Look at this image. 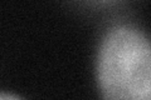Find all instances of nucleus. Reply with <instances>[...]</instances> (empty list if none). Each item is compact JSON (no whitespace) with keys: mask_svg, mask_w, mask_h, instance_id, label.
<instances>
[{"mask_svg":"<svg viewBox=\"0 0 151 100\" xmlns=\"http://www.w3.org/2000/svg\"><path fill=\"white\" fill-rule=\"evenodd\" d=\"M0 99H5V100H10V99H19L17 95H12V94H0Z\"/></svg>","mask_w":151,"mask_h":100,"instance_id":"nucleus-2","label":"nucleus"},{"mask_svg":"<svg viewBox=\"0 0 151 100\" xmlns=\"http://www.w3.org/2000/svg\"><path fill=\"white\" fill-rule=\"evenodd\" d=\"M96 73L102 98L149 100L151 96L149 38L131 25L110 29L98 49Z\"/></svg>","mask_w":151,"mask_h":100,"instance_id":"nucleus-1","label":"nucleus"}]
</instances>
